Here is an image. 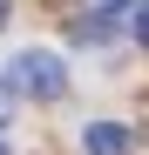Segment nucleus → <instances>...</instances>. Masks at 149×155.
I'll list each match as a JSON object with an SVG mask.
<instances>
[{"label":"nucleus","instance_id":"1","mask_svg":"<svg viewBox=\"0 0 149 155\" xmlns=\"http://www.w3.org/2000/svg\"><path fill=\"white\" fill-rule=\"evenodd\" d=\"M7 81H14V94L54 101V94L68 88V68H61V54H54V47H20V54H14V68H7Z\"/></svg>","mask_w":149,"mask_h":155},{"label":"nucleus","instance_id":"2","mask_svg":"<svg viewBox=\"0 0 149 155\" xmlns=\"http://www.w3.org/2000/svg\"><path fill=\"white\" fill-rule=\"evenodd\" d=\"M129 142H136V128H122V121H95L88 135H81L88 155H129Z\"/></svg>","mask_w":149,"mask_h":155},{"label":"nucleus","instance_id":"3","mask_svg":"<svg viewBox=\"0 0 149 155\" xmlns=\"http://www.w3.org/2000/svg\"><path fill=\"white\" fill-rule=\"evenodd\" d=\"M68 27H74V41H109L115 20H109V14H88V20H68Z\"/></svg>","mask_w":149,"mask_h":155},{"label":"nucleus","instance_id":"4","mask_svg":"<svg viewBox=\"0 0 149 155\" xmlns=\"http://www.w3.org/2000/svg\"><path fill=\"white\" fill-rule=\"evenodd\" d=\"M129 34H136V47H149V0L129 7Z\"/></svg>","mask_w":149,"mask_h":155},{"label":"nucleus","instance_id":"5","mask_svg":"<svg viewBox=\"0 0 149 155\" xmlns=\"http://www.w3.org/2000/svg\"><path fill=\"white\" fill-rule=\"evenodd\" d=\"M7 101H14V81H7V74H0V115H7Z\"/></svg>","mask_w":149,"mask_h":155},{"label":"nucleus","instance_id":"6","mask_svg":"<svg viewBox=\"0 0 149 155\" xmlns=\"http://www.w3.org/2000/svg\"><path fill=\"white\" fill-rule=\"evenodd\" d=\"M0 27H7V0H0Z\"/></svg>","mask_w":149,"mask_h":155},{"label":"nucleus","instance_id":"7","mask_svg":"<svg viewBox=\"0 0 149 155\" xmlns=\"http://www.w3.org/2000/svg\"><path fill=\"white\" fill-rule=\"evenodd\" d=\"M0 155H7V142H0Z\"/></svg>","mask_w":149,"mask_h":155}]
</instances>
